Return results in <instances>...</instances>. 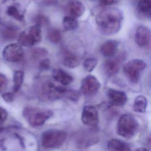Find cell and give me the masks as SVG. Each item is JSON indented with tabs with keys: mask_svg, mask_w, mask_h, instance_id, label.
I'll return each instance as SVG.
<instances>
[{
	"mask_svg": "<svg viewBox=\"0 0 151 151\" xmlns=\"http://www.w3.org/2000/svg\"><path fill=\"white\" fill-rule=\"evenodd\" d=\"M30 0H4L0 5V20L11 25V22H22Z\"/></svg>",
	"mask_w": 151,
	"mask_h": 151,
	"instance_id": "1",
	"label": "cell"
},
{
	"mask_svg": "<svg viewBox=\"0 0 151 151\" xmlns=\"http://www.w3.org/2000/svg\"><path fill=\"white\" fill-rule=\"evenodd\" d=\"M123 20L122 12L117 8H110L99 12L96 17L98 28L104 35L116 34L120 30Z\"/></svg>",
	"mask_w": 151,
	"mask_h": 151,
	"instance_id": "2",
	"label": "cell"
},
{
	"mask_svg": "<svg viewBox=\"0 0 151 151\" xmlns=\"http://www.w3.org/2000/svg\"><path fill=\"white\" fill-rule=\"evenodd\" d=\"M23 116L32 127H38L44 124L53 114L51 110L38 107H27L24 109Z\"/></svg>",
	"mask_w": 151,
	"mask_h": 151,
	"instance_id": "3",
	"label": "cell"
},
{
	"mask_svg": "<svg viewBox=\"0 0 151 151\" xmlns=\"http://www.w3.org/2000/svg\"><path fill=\"white\" fill-rule=\"evenodd\" d=\"M139 123L136 119L130 114L122 115L117 124L118 134L126 139L132 138L137 132Z\"/></svg>",
	"mask_w": 151,
	"mask_h": 151,
	"instance_id": "4",
	"label": "cell"
},
{
	"mask_svg": "<svg viewBox=\"0 0 151 151\" xmlns=\"http://www.w3.org/2000/svg\"><path fill=\"white\" fill-rule=\"evenodd\" d=\"M67 133L65 131L57 129H49L41 136L42 146L47 149L57 148L65 141Z\"/></svg>",
	"mask_w": 151,
	"mask_h": 151,
	"instance_id": "5",
	"label": "cell"
},
{
	"mask_svg": "<svg viewBox=\"0 0 151 151\" xmlns=\"http://www.w3.org/2000/svg\"><path fill=\"white\" fill-rule=\"evenodd\" d=\"M146 67V63L138 58L130 60L123 65V70L126 76L133 83H137L140 77V74Z\"/></svg>",
	"mask_w": 151,
	"mask_h": 151,
	"instance_id": "6",
	"label": "cell"
},
{
	"mask_svg": "<svg viewBox=\"0 0 151 151\" xmlns=\"http://www.w3.org/2000/svg\"><path fill=\"white\" fill-rule=\"evenodd\" d=\"M41 40V25L36 24L23 31L19 35L18 42L26 47H30L38 44Z\"/></svg>",
	"mask_w": 151,
	"mask_h": 151,
	"instance_id": "7",
	"label": "cell"
},
{
	"mask_svg": "<svg viewBox=\"0 0 151 151\" xmlns=\"http://www.w3.org/2000/svg\"><path fill=\"white\" fill-rule=\"evenodd\" d=\"M42 91L44 95L50 99H55L63 96L67 97L69 92L65 87L57 86L50 81L45 82L42 85Z\"/></svg>",
	"mask_w": 151,
	"mask_h": 151,
	"instance_id": "8",
	"label": "cell"
},
{
	"mask_svg": "<svg viewBox=\"0 0 151 151\" xmlns=\"http://www.w3.org/2000/svg\"><path fill=\"white\" fill-rule=\"evenodd\" d=\"M100 87V83L97 78L92 75H88L81 81V91L85 96H91L95 94Z\"/></svg>",
	"mask_w": 151,
	"mask_h": 151,
	"instance_id": "9",
	"label": "cell"
},
{
	"mask_svg": "<svg viewBox=\"0 0 151 151\" xmlns=\"http://www.w3.org/2000/svg\"><path fill=\"white\" fill-rule=\"evenodd\" d=\"M4 59L9 62H18L24 55V51L21 46L17 44H11L6 45L2 52Z\"/></svg>",
	"mask_w": 151,
	"mask_h": 151,
	"instance_id": "10",
	"label": "cell"
},
{
	"mask_svg": "<svg viewBox=\"0 0 151 151\" xmlns=\"http://www.w3.org/2000/svg\"><path fill=\"white\" fill-rule=\"evenodd\" d=\"M82 122L88 126L96 127L99 123V113L96 108L91 105L84 107L81 114Z\"/></svg>",
	"mask_w": 151,
	"mask_h": 151,
	"instance_id": "11",
	"label": "cell"
},
{
	"mask_svg": "<svg viewBox=\"0 0 151 151\" xmlns=\"http://www.w3.org/2000/svg\"><path fill=\"white\" fill-rule=\"evenodd\" d=\"M134 40L141 47L147 46L151 42V30L144 26L138 27L135 32Z\"/></svg>",
	"mask_w": 151,
	"mask_h": 151,
	"instance_id": "12",
	"label": "cell"
},
{
	"mask_svg": "<svg viewBox=\"0 0 151 151\" xmlns=\"http://www.w3.org/2000/svg\"><path fill=\"white\" fill-rule=\"evenodd\" d=\"M107 94L110 103L113 106L118 107L123 106L127 100L126 94L121 90L109 88L107 90Z\"/></svg>",
	"mask_w": 151,
	"mask_h": 151,
	"instance_id": "13",
	"label": "cell"
},
{
	"mask_svg": "<svg viewBox=\"0 0 151 151\" xmlns=\"http://www.w3.org/2000/svg\"><path fill=\"white\" fill-rule=\"evenodd\" d=\"M118 45L119 43L116 40H108L101 46V52L104 57L111 58L116 54Z\"/></svg>",
	"mask_w": 151,
	"mask_h": 151,
	"instance_id": "14",
	"label": "cell"
},
{
	"mask_svg": "<svg viewBox=\"0 0 151 151\" xmlns=\"http://www.w3.org/2000/svg\"><path fill=\"white\" fill-rule=\"evenodd\" d=\"M52 77L55 81L63 86L70 84L73 80L71 76L61 68L54 70L52 72Z\"/></svg>",
	"mask_w": 151,
	"mask_h": 151,
	"instance_id": "15",
	"label": "cell"
},
{
	"mask_svg": "<svg viewBox=\"0 0 151 151\" xmlns=\"http://www.w3.org/2000/svg\"><path fill=\"white\" fill-rule=\"evenodd\" d=\"M68 12L71 17L78 18L81 17L85 11L84 5L78 1H71L68 4Z\"/></svg>",
	"mask_w": 151,
	"mask_h": 151,
	"instance_id": "16",
	"label": "cell"
},
{
	"mask_svg": "<svg viewBox=\"0 0 151 151\" xmlns=\"http://www.w3.org/2000/svg\"><path fill=\"white\" fill-rule=\"evenodd\" d=\"M107 149L109 151H131L127 143L116 139H111L108 141Z\"/></svg>",
	"mask_w": 151,
	"mask_h": 151,
	"instance_id": "17",
	"label": "cell"
},
{
	"mask_svg": "<svg viewBox=\"0 0 151 151\" xmlns=\"http://www.w3.org/2000/svg\"><path fill=\"white\" fill-rule=\"evenodd\" d=\"M120 61L117 58H110L106 60L104 64L106 73L109 76H114L119 70Z\"/></svg>",
	"mask_w": 151,
	"mask_h": 151,
	"instance_id": "18",
	"label": "cell"
},
{
	"mask_svg": "<svg viewBox=\"0 0 151 151\" xmlns=\"http://www.w3.org/2000/svg\"><path fill=\"white\" fill-rule=\"evenodd\" d=\"M147 99L142 95L137 96L135 97L133 104V109L134 111L143 113L146 111L147 107Z\"/></svg>",
	"mask_w": 151,
	"mask_h": 151,
	"instance_id": "19",
	"label": "cell"
},
{
	"mask_svg": "<svg viewBox=\"0 0 151 151\" xmlns=\"http://www.w3.org/2000/svg\"><path fill=\"white\" fill-rule=\"evenodd\" d=\"M139 12L146 17H151V0H139L137 3Z\"/></svg>",
	"mask_w": 151,
	"mask_h": 151,
	"instance_id": "20",
	"label": "cell"
},
{
	"mask_svg": "<svg viewBox=\"0 0 151 151\" xmlns=\"http://www.w3.org/2000/svg\"><path fill=\"white\" fill-rule=\"evenodd\" d=\"M24 72L20 70L15 71L13 77V91L17 92L21 88L24 80Z\"/></svg>",
	"mask_w": 151,
	"mask_h": 151,
	"instance_id": "21",
	"label": "cell"
},
{
	"mask_svg": "<svg viewBox=\"0 0 151 151\" xmlns=\"http://www.w3.org/2000/svg\"><path fill=\"white\" fill-rule=\"evenodd\" d=\"M63 25L65 30H74L77 28L78 23L75 18L71 16H66L63 18Z\"/></svg>",
	"mask_w": 151,
	"mask_h": 151,
	"instance_id": "22",
	"label": "cell"
},
{
	"mask_svg": "<svg viewBox=\"0 0 151 151\" xmlns=\"http://www.w3.org/2000/svg\"><path fill=\"white\" fill-rule=\"evenodd\" d=\"M62 36L60 31L56 28L50 29L47 33L48 40L52 43H58L61 40Z\"/></svg>",
	"mask_w": 151,
	"mask_h": 151,
	"instance_id": "23",
	"label": "cell"
},
{
	"mask_svg": "<svg viewBox=\"0 0 151 151\" xmlns=\"http://www.w3.org/2000/svg\"><path fill=\"white\" fill-rule=\"evenodd\" d=\"M63 64L67 67L72 68L78 66L80 64V61L76 57L68 55L64 58Z\"/></svg>",
	"mask_w": 151,
	"mask_h": 151,
	"instance_id": "24",
	"label": "cell"
},
{
	"mask_svg": "<svg viewBox=\"0 0 151 151\" xmlns=\"http://www.w3.org/2000/svg\"><path fill=\"white\" fill-rule=\"evenodd\" d=\"M17 35V30L15 27L8 26L2 32V37L6 40L14 39Z\"/></svg>",
	"mask_w": 151,
	"mask_h": 151,
	"instance_id": "25",
	"label": "cell"
},
{
	"mask_svg": "<svg viewBox=\"0 0 151 151\" xmlns=\"http://www.w3.org/2000/svg\"><path fill=\"white\" fill-rule=\"evenodd\" d=\"M97 64V60L96 58L89 57L86 58L83 63V67L87 72H91L96 67Z\"/></svg>",
	"mask_w": 151,
	"mask_h": 151,
	"instance_id": "26",
	"label": "cell"
},
{
	"mask_svg": "<svg viewBox=\"0 0 151 151\" xmlns=\"http://www.w3.org/2000/svg\"><path fill=\"white\" fill-rule=\"evenodd\" d=\"M7 85V79L6 76L0 73V93L3 91Z\"/></svg>",
	"mask_w": 151,
	"mask_h": 151,
	"instance_id": "27",
	"label": "cell"
},
{
	"mask_svg": "<svg viewBox=\"0 0 151 151\" xmlns=\"http://www.w3.org/2000/svg\"><path fill=\"white\" fill-rule=\"evenodd\" d=\"M8 113L5 109L0 107V124H2L6 119Z\"/></svg>",
	"mask_w": 151,
	"mask_h": 151,
	"instance_id": "28",
	"label": "cell"
},
{
	"mask_svg": "<svg viewBox=\"0 0 151 151\" xmlns=\"http://www.w3.org/2000/svg\"><path fill=\"white\" fill-rule=\"evenodd\" d=\"M2 98L6 102H11L14 100V95L13 93H10V92H7V93H4L2 95Z\"/></svg>",
	"mask_w": 151,
	"mask_h": 151,
	"instance_id": "29",
	"label": "cell"
},
{
	"mask_svg": "<svg viewBox=\"0 0 151 151\" xmlns=\"http://www.w3.org/2000/svg\"><path fill=\"white\" fill-rule=\"evenodd\" d=\"M118 0H99V3L102 6H108L113 5Z\"/></svg>",
	"mask_w": 151,
	"mask_h": 151,
	"instance_id": "30",
	"label": "cell"
},
{
	"mask_svg": "<svg viewBox=\"0 0 151 151\" xmlns=\"http://www.w3.org/2000/svg\"><path fill=\"white\" fill-rule=\"evenodd\" d=\"M40 67L42 69H48L50 67V61L48 59H44L40 63Z\"/></svg>",
	"mask_w": 151,
	"mask_h": 151,
	"instance_id": "31",
	"label": "cell"
},
{
	"mask_svg": "<svg viewBox=\"0 0 151 151\" xmlns=\"http://www.w3.org/2000/svg\"><path fill=\"white\" fill-rule=\"evenodd\" d=\"M134 151H149L145 147H139L136 149Z\"/></svg>",
	"mask_w": 151,
	"mask_h": 151,
	"instance_id": "32",
	"label": "cell"
},
{
	"mask_svg": "<svg viewBox=\"0 0 151 151\" xmlns=\"http://www.w3.org/2000/svg\"><path fill=\"white\" fill-rule=\"evenodd\" d=\"M150 84H151V73H150Z\"/></svg>",
	"mask_w": 151,
	"mask_h": 151,
	"instance_id": "33",
	"label": "cell"
}]
</instances>
